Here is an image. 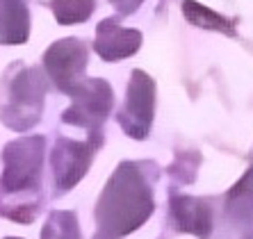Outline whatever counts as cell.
Wrapping results in <instances>:
<instances>
[{"label":"cell","instance_id":"1","mask_svg":"<svg viewBox=\"0 0 253 239\" xmlns=\"http://www.w3.org/2000/svg\"><path fill=\"white\" fill-rule=\"evenodd\" d=\"M103 210H107L103 219H107L114 226L117 221H128L126 226L130 230V228H135L130 216H137V221H144L151 210V200H148L144 185L137 178H124V180L114 178V182L105 194V200H103Z\"/></svg>","mask_w":253,"mask_h":239},{"label":"cell","instance_id":"3","mask_svg":"<svg viewBox=\"0 0 253 239\" xmlns=\"http://www.w3.org/2000/svg\"><path fill=\"white\" fill-rule=\"evenodd\" d=\"M46 64L57 80L59 87H69L71 80L83 71L84 66V48L78 41H62L55 48H50V53L46 57Z\"/></svg>","mask_w":253,"mask_h":239},{"label":"cell","instance_id":"7","mask_svg":"<svg viewBox=\"0 0 253 239\" xmlns=\"http://www.w3.org/2000/svg\"><path fill=\"white\" fill-rule=\"evenodd\" d=\"M114 5H119L124 12H128V9H132V7L139 5V0H114Z\"/></svg>","mask_w":253,"mask_h":239},{"label":"cell","instance_id":"6","mask_svg":"<svg viewBox=\"0 0 253 239\" xmlns=\"http://www.w3.org/2000/svg\"><path fill=\"white\" fill-rule=\"evenodd\" d=\"M57 18L62 23H76V21H84L94 7V0H57L53 2Z\"/></svg>","mask_w":253,"mask_h":239},{"label":"cell","instance_id":"5","mask_svg":"<svg viewBox=\"0 0 253 239\" xmlns=\"http://www.w3.org/2000/svg\"><path fill=\"white\" fill-rule=\"evenodd\" d=\"M28 32V14L18 5L0 9V41H23Z\"/></svg>","mask_w":253,"mask_h":239},{"label":"cell","instance_id":"2","mask_svg":"<svg viewBox=\"0 0 253 239\" xmlns=\"http://www.w3.org/2000/svg\"><path fill=\"white\" fill-rule=\"evenodd\" d=\"M42 141H21L5 153L7 159V173H5V187L9 189H21L25 187L32 175H37L39 159H42Z\"/></svg>","mask_w":253,"mask_h":239},{"label":"cell","instance_id":"4","mask_svg":"<svg viewBox=\"0 0 253 239\" xmlns=\"http://www.w3.org/2000/svg\"><path fill=\"white\" fill-rule=\"evenodd\" d=\"M139 46V35L132 30H117L114 23L100 25V35L96 39V48L105 59H117L130 55Z\"/></svg>","mask_w":253,"mask_h":239}]
</instances>
